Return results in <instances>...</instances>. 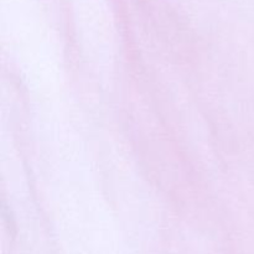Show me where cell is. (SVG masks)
Wrapping results in <instances>:
<instances>
[]
</instances>
